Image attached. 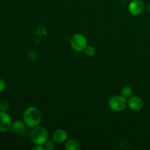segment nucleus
Wrapping results in <instances>:
<instances>
[{
  "label": "nucleus",
  "instance_id": "1",
  "mask_svg": "<svg viewBox=\"0 0 150 150\" xmlns=\"http://www.w3.org/2000/svg\"><path fill=\"white\" fill-rule=\"evenodd\" d=\"M42 116L41 111L38 108L34 106L26 108L23 114V120L26 125L29 127L38 126L42 122Z\"/></svg>",
  "mask_w": 150,
  "mask_h": 150
},
{
  "label": "nucleus",
  "instance_id": "2",
  "mask_svg": "<svg viewBox=\"0 0 150 150\" xmlns=\"http://www.w3.org/2000/svg\"><path fill=\"white\" fill-rule=\"evenodd\" d=\"M30 139L35 144L43 145L48 139V130L43 127L36 126L31 131Z\"/></svg>",
  "mask_w": 150,
  "mask_h": 150
},
{
  "label": "nucleus",
  "instance_id": "3",
  "mask_svg": "<svg viewBox=\"0 0 150 150\" xmlns=\"http://www.w3.org/2000/svg\"><path fill=\"white\" fill-rule=\"evenodd\" d=\"M127 105V99L122 95H114L108 100V107L111 111L115 112L124 111Z\"/></svg>",
  "mask_w": 150,
  "mask_h": 150
},
{
  "label": "nucleus",
  "instance_id": "4",
  "mask_svg": "<svg viewBox=\"0 0 150 150\" xmlns=\"http://www.w3.org/2000/svg\"><path fill=\"white\" fill-rule=\"evenodd\" d=\"M70 45L72 48L76 52H82V51H84V50L87 47V40L86 37L82 34L76 33L73 35L70 39Z\"/></svg>",
  "mask_w": 150,
  "mask_h": 150
},
{
  "label": "nucleus",
  "instance_id": "5",
  "mask_svg": "<svg viewBox=\"0 0 150 150\" xmlns=\"http://www.w3.org/2000/svg\"><path fill=\"white\" fill-rule=\"evenodd\" d=\"M12 119L7 111H0V132L5 133L11 128Z\"/></svg>",
  "mask_w": 150,
  "mask_h": 150
},
{
  "label": "nucleus",
  "instance_id": "6",
  "mask_svg": "<svg viewBox=\"0 0 150 150\" xmlns=\"http://www.w3.org/2000/svg\"><path fill=\"white\" fill-rule=\"evenodd\" d=\"M144 3L142 0H133L128 4L129 13L133 16H138L144 10Z\"/></svg>",
  "mask_w": 150,
  "mask_h": 150
},
{
  "label": "nucleus",
  "instance_id": "7",
  "mask_svg": "<svg viewBox=\"0 0 150 150\" xmlns=\"http://www.w3.org/2000/svg\"><path fill=\"white\" fill-rule=\"evenodd\" d=\"M127 105L132 111H140L144 107V101L139 96L132 95L127 100Z\"/></svg>",
  "mask_w": 150,
  "mask_h": 150
},
{
  "label": "nucleus",
  "instance_id": "8",
  "mask_svg": "<svg viewBox=\"0 0 150 150\" xmlns=\"http://www.w3.org/2000/svg\"><path fill=\"white\" fill-rule=\"evenodd\" d=\"M67 138H68V133L64 129L56 130L52 134V139L55 143H64L67 140Z\"/></svg>",
  "mask_w": 150,
  "mask_h": 150
},
{
  "label": "nucleus",
  "instance_id": "9",
  "mask_svg": "<svg viewBox=\"0 0 150 150\" xmlns=\"http://www.w3.org/2000/svg\"><path fill=\"white\" fill-rule=\"evenodd\" d=\"M26 124L23 121L21 120H16L15 122H13L11 125V131L15 134H21L23 133L26 127Z\"/></svg>",
  "mask_w": 150,
  "mask_h": 150
},
{
  "label": "nucleus",
  "instance_id": "10",
  "mask_svg": "<svg viewBox=\"0 0 150 150\" xmlns=\"http://www.w3.org/2000/svg\"><path fill=\"white\" fill-rule=\"evenodd\" d=\"M64 149L67 150H79L81 149V146L75 139H69L66 141L64 144Z\"/></svg>",
  "mask_w": 150,
  "mask_h": 150
},
{
  "label": "nucleus",
  "instance_id": "11",
  "mask_svg": "<svg viewBox=\"0 0 150 150\" xmlns=\"http://www.w3.org/2000/svg\"><path fill=\"white\" fill-rule=\"evenodd\" d=\"M133 89L129 86H126L122 89L121 95L126 98H130V97L133 95Z\"/></svg>",
  "mask_w": 150,
  "mask_h": 150
},
{
  "label": "nucleus",
  "instance_id": "12",
  "mask_svg": "<svg viewBox=\"0 0 150 150\" xmlns=\"http://www.w3.org/2000/svg\"><path fill=\"white\" fill-rule=\"evenodd\" d=\"M84 53L86 54V55H87L88 57H94L96 54V51H95V48L93 46H91V45H87V47L86 48V49L84 50Z\"/></svg>",
  "mask_w": 150,
  "mask_h": 150
},
{
  "label": "nucleus",
  "instance_id": "13",
  "mask_svg": "<svg viewBox=\"0 0 150 150\" xmlns=\"http://www.w3.org/2000/svg\"><path fill=\"white\" fill-rule=\"evenodd\" d=\"M10 108L9 103L6 100L0 101V110L1 111H7Z\"/></svg>",
  "mask_w": 150,
  "mask_h": 150
},
{
  "label": "nucleus",
  "instance_id": "14",
  "mask_svg": "<svg viewBox=\"0 0 150 150\" xmlns=\"http://www.w3.org/2000/svg\"><path fill=\"white\" fill-rule=\"evenodd\" d=\"M44 147L47 150H53L54 149V144L51 141H47L43 144Z\"/></svg>",
  "mask_w": 150,
  "mask_h": 150
},
{
  "label": "nucleus",
  "instance_id": "15",
  "mask_svg": "<svg viewBox=\"0 0 150 150\" xmlns=\"http://www.w3.org/2000/svg\"><path fill=\"white\" fill-rule=\"evenodd\" d=\"M6 88V83L5 81H4V79H1L0 78V94L2 93L4 91Z\"/></svg>",
  "mask_w": 150,
  "mask_h": 150
},
{
  "label": "nucleus",
  "instance_id": "16",
  "mask_svg": "<svg viewBox=\"0 0 150 150\" xmlns=\"http://www.w3.org/2000/svg\"><path fill=\"white\" fill-rule=\"evenodd\" d=\"M45 149L43 145H40V144H35L34 147H32V150H44Z\"/></svg>",
  "mask_w": 150,
  "mask_h": 150
},
{
  "label": "nucleus",
  "instance_id": "17",
  "mask_svg": "<svg viewBox=\"0 0 150 150\" xmlns=\"http://www.w3.org/2000/svg\"><path fill=\"white\" fill-rule=\"evenodd\" d=\"M122 1H130V0H122Z\"/></svg>",
  "mask_w": 150,
  "mask_h": 150
},
{
  "label": "nucleus",
  "instance_id": "18",
  "mask_svg": "<svg viewBox=\"0 0 150 150\" xmlns=\"http://www.w3.org/2000/svg\"><path fill=\"white\" fill-rule=\"evenodd\" d=\"M149 12H150V4H149Z\"/></svg>",
  "mask_w": 150,
  "mask_h": 150
}]
</instances>
